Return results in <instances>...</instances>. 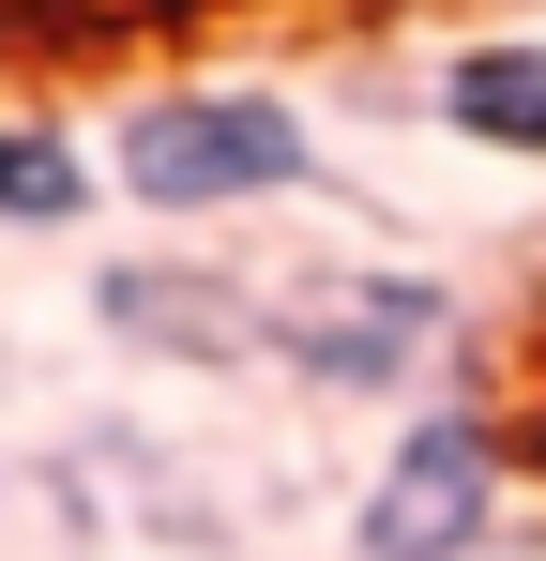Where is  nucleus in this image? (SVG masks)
<instances>
[{
    "instance_id": "2",
    "label": "nucleus",
    "mask_w": 546,
    "mask_h": 561,
    "mask_svg": "<svg viewBox=\"0 0 546 561\" xmlns=\"http://www.w3.org/2000/svg\"><path fill=\"white\" fill-rule=\"evenodd\" d=\"M501 470H516L501 410H470V394L410 410L379 485L350 501V561H486L501 547Z\"/></svg>"
},
{
    "instance_id": "7",
    "label": "nucleus",
    "mask_w": 546,
    "mask_h": 561,
    "mask_svg": "<svg viewBox=\"0 0 546 561\" xmlns=\"http://www.w3.org/2000/svg\"><path fill=\"white\" fill-rule=\"evenodd\" d=\"M501 440H516V456L546 470V379H532V410H516V425H501Z\"/></svg>"
},
{
    "instance_id": "1",
    "label": "nucleus",
    "mask_w": 546,
    "mask_h": 561,
    "mask_svg": "<svg viewBox=\"0 0 546 561\" xmlns=\"http://www.w3.org/2000/svg\"><path fill=\"white\" fill-rule=\"evenodd\" d=\"M106 183L137 213H182V228L259 213V197L304 183V106H273V92H152V106H122Z\"/></svg>"
},
{
    "instance_id": "4",
    "label": "nucleus",
    "mask_w": 546,
    "mask_h": 561,
    "mask_svg": "<svg viewBox=\"0 0 546 561\" xmlns=\"http://www.w3.org/2000/svg\"><path fill=\"white\" fill-rule=\"evenodd\" d=\"M91 319L137 334V350H168V365H243V350H273V319L228 304V274H152V259L91 274Z\"/></svg>"
},
{
    "instance_id": "5",
    "label": "nucleus",
    "mask_w": 546,
    "mask_h": 561,
    "mask_svg": "<svg viewBox=\"0 0 546 561\" xmlns=\"http://www.w3.org/2000/svg\"><path fill=\"white\" fill-rule=\"evenodd\" d=\"M441 122L470 137V152L546 168V46H455L441 61Z\"/></svg>"
},
{
    "instance_id": "6",
    "label": "nucleus",
    "mask_w": 546,
    "mask_h": 561,
    "mask_svg": "<svg viewBox=\"0 0 546 561\" xmlns=\"http://www.w3.org/2000/svg\"><path fill=\"white\" fill-rule=\"evenodd\" d=\"M106 168H91L77 137H46V122H0V228H77Z\"/></svg>"
},
{
    "instance_id": "3",
    "label": "nucleus",
    "mask_w": 546,
    "mask_h": 561,
    "mask_svg": "<svg viewBox=\"0 0 546 561\" xmlns=\"http://www.w3.org/2000/svg\"><path fill=\"white\" fill-rule=\"evenodd\" d=\"M455 334V288L425 274H304L273 304V365L319 379V394H395V379H425Z\"/></svg>"
}]
</instances>
